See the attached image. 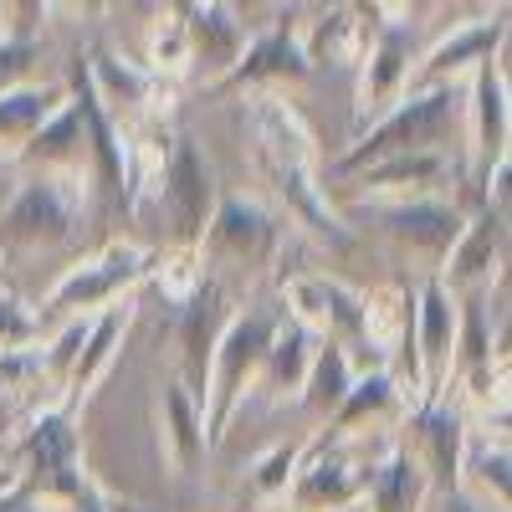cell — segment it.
I'll return each instance as SVG.
<instances>
[{
  "label": "cell",
  "instance_id": "484cf974",
  "mask_svg": "<svg viewBox=\"0 0 512 512\" xmlns=\"http://www.w3.org/2000/svg\"><path fill=\"white\" fill-rule=\"evenodd\" d=\"M369 487H374V512H410L425 492V466H420V456L400 451V456H390L384 472L369 477Z\"/></svg>",
  "mask_w": 512,
  "mask_h": 512
},
{
  "label": "cell",
  "instance_id": "836d02e7",
  "mask_svg": "<svg viewBox=\"0 0 512 512\" xmlns=\"http://www.w3.org/2000/svg\"><path fill=\"white\" fill-rule=\"evenodd\" d=\"M31 333H36V323L21 313V303H16V297H6V292H0V349L21 344V338H31Z\"/></svg>",
  "mask_w": 512,
  "mask_h": 512
},
{
  "label": "cell",
  "instance_id": "f1b7e54d",
  "mask_svg": "<svg viewBox=\"0 0 512 512\" xmlns=\"http://www.w3.org/2000/svg\"><path fill=\"white\" fill-rule=\"evenodd\" d=\"M390 405H395L390 379H384V374H369V379L349 384V395L333 405V410H338V431H349L359 415H379V410H390Z\"/></svg>",
  "mask_w": 512,
  "mask_h": 512
},
{
  "label": "cell",
  "instance_id": "e575fe53",
  "mask_svg": "<svg viewBox=\"0 0 512 512\" xmlns=\"http://www.w3.org/2000/svg\"><path fill=\"white\" fill-rule=\"evenodd\" d=\"M446 512H492V507H482V502H466V497H451V507ZM502 512V507H497Z\"/></svg>",
  "mask_w": 512,
  "mask_h": 512
},
{
  "label": "cell",
  "instance_id": "5b68a950",
  "mask_svg": "<svg viewBox=\"0 0 512 512\" xmlns=\"http://www.w3.org/2000/svg\"><path fill=\"white\" fill-rule=\"evenodd\" d=\"M159 195H164L169 226H175V241L200 246L210 216H216V180H210V164L200 159V149L190 139H175V149H169Z\"/></svg>",
  "mask_w": 512,
  "mask_h": 512
},
{
  "label": "cell",
  "instance_id": "4dcf8cb0",
  "mask_svg": "<svg viewBox=\"0 0 512 512\" xmlns=\"http://www.w3.org/2000/svg\"><path fill=\"white\" fill-rule=\"evenodd\" d=\"M47 6H52V0H0L6 36H11V41H36L41 21H47Z\"/></svg>",
  "mask_w": 512,
  "mask_h": 512
},
{
  "label": "cell",
  "instance_id": "4316f807",
  "mask_svg": "<svg viewBox=\"0 0 512 512\" xmlns=\"http://www.w3.org/2000/svg\"><path fill=\"white\" fill-rule=\"evenodd\" d=\"M349 384H354V364H349V354L338 349V344H328V349H313V364H308V379H303V400L313 405V410H333L338 400L349 395Z\"/></svg>",
  "mask_w": 512,
  "mask_h": 512
},
{
  "label": "cell",
  "instance_id": "5bb4252c",
  "mask_svg": "<svg viewBox=\"0 0 512 512\" xmlns=\"http://www.w3.org/2000/svg\"><path fill=\"white\" fill-rule=\"evenodd\" d=\"M477 164L482 175L507 159V82L492 62H477Z\"/></svg>",
  "mask_w": 512,
  "mask_h": 512
},
{
  "label": "cell",
  "instance_id": "d4e9b609",
  "mask_svg": "<svg viewBox=\"0 0 512 512\" xmlns=\"http://www.w3.org/2000/svg\"><path fill=\"white\" fill-rule=\"evenodd\" d=\"M185 36L200 47V57H205L210 67H231V62H236V52H241V26L216 6V0H205V6H195V11H190Z\"/></svg>",
  "mask_w": 512,
  "mask_h": 512
},
{
  "label": "cell",
  "instance_id": "603a6c76",
  "mask_svg": "<svg viewBox=\"0 0 512 512\" xmlns=\"http://www.w3.org/2000/svg\"><path fill=\"white\" fill-rule=\"evenodd\" d=\"M374 477V472H369ZM359 466H349V461H338V456H328V461H318V466H308L303 477H297V507H338V502H349L364 482H369Z\"/></svg>",
  "mask_w": 512,
  "mask_h": 512
},
{
  "label": "cell",
  "instance_id": "f546056e",
  "mask_svg": "<svg viewBox=\"0 0 512 512\" xmlns=\"http://www.w3.org/2000/svg\"><path fill=\"white\" fill-rule=\"evenodd\" d=\"M41 374H47V359L31 349H0V400H21L31 395Z\"/></svg>",
  "mask_w": 512,
  "mask_h": 512
},
{
  "label": "cell",
  "instance_id": "1f68e13d",
  "mask_svg": "<svg viewBox=\"0 0 512 512\" xmlns=\"http://www.w3.org/2000/svg\"><path fill=\"white\" fill-rule=\"evenodd\" d=\"M36 62V41H11V36H0V93L16 88V82L31 72Z\"/></svg>",
  "mask_w": 512,
  "mask_h": 512
},
{
  "label": "cell",
  "instance_id": "8fae6325",
  "mask_svg": "<svg viewBox=\"0 0 512 512\" xmlns=\"http://www.w3.org/2000/svg\"><path fill=\"white\" fill-rule=\"evenodd\" d=\"M144 272H149V256H144V251H134V246H108L98 262L77 267L72 277H62V282L52 287V303H47V308H57V313H67V308H93V303H103V297H113L118 287L139 282Z\"/></svg>",
  "mask_w": 512,
  "mask_h": 512
},
{
  "label": "cell",
  "instance_id": "8d00e7d4",
  "mask_svg": "<svg viewBox=\"0 0 512 512\" xmlns=\"http://www.w3.org/2000/svg\"><path fill=\"white\" fill-rule=\"evenodd\" d=\"M6 487H11V477H6V472H0V492H6Z\"/></svg>",
  "mask_w": 512,
  "mask_h": 512
},
{
  "label": "cell",
  "instance_id": "cb8c5ba5",
  "mask_svg": "<svg viewBox=\"0 0 512 512\" xmlns=\"http://www.w3.org/2000/svg\"><path fill=\"white\" fill-rule=\"evenodd\" d=\"M62 98V88H6L0 93V144H26Z\"/></svg>",
  "mask_w": 512,
  "mask_h": 512
},
{
  "label": "cell",
  "instance_id": "d6986e66",
  "mask_svg": "<svg viewBox=\"0 0 512 512\" xmlns=\"http://www.w3.org/2000/svg\"><path fill=\"white\" fill-rule=\"evenodd\" d=\"M308 364H313V338L303 323H287L272 333V344L262 354V369L256 374H267V390L272 395H287V390H303V379H308Z\"/></svg>",
  "mask_w": 512,
  "mask_h": 512
},
{
  "label": "cell",
  "instance_id": "52a82bcc",
  "mask_svg": "<svg viewBox=\"0 0 512 512\" xmlns=\"http://www.w3.org/2000/svg\"><path fill=\"white\" fill-rule=\"evenodd\" d=\"M410 364L425 384V395H441V384L451 379V354H456V292H446V282H431L415 297L410 313Z\"/></svg>",
  "mask_w": 512,
  "mask_h": 512
},
{
  "label": "cell",
  "instance_id": "9a60e30c",
  "mask_svg": "<svg viewBox=\"0 0 512 512\" xmlns=\"http://www.w3.org/2000/svg\"><path fill=\"white\" fill-rule=\"evenodd\" d=\"M292 303L303 308V318H318L333 338L349 333V338H364V303L338 287V282H292Z\"/></svg>",
  "mask_w": 512,
  "mask_h": 512
},
{
  "label": "cell",
  "instance_id": "6da1fadb",
  "mask_svg": "<svg viewBox=\"0 0 512 512\" xmlns=\"http://www.w3.org/2000/svg\"><path fill=\"white\" fill-rule=\"evenodd\" d=\"M256 123V154H262V169L277 180V190L287 195V205L303 216L318 236H328L333 246H349V231L333 221V210H323L318 185H313V149H308V128L297 123V113H287L282 103L262 98L251 113Z\"/></svg>",
  "mask_w": 512,
  "mask_h": 512
},
{
  "label": "cell",
  "instance_id": "ba28073f",
  "mask_svg": "<svg viewBox=\"0 0 512 512\" xmlns=\"http://www.w3.org/2000/svg\"><path fill=\"white\" fill-rule=\"evenodd\" d=\"M72 103L82 113V139H88V154H93V175H98V195L108 205H123L128 200V159H123V144H118V128L103 108V93L93 88V72L82 67L77 57V82H72Z\"/></svg>",
  "mask_w": 512,
  "mask_h": 512
},
{
  "label": "cell",
  "instance_id": "3957f363",
  "mask_svg": "<svg viewBox=\"0 0 512 512\" xmlns=\"http://www.w3.org/2000/svg\"><path fill=\"white\" fill-rule=\"evenodd\" d=\"M272 333H277V318L272 313H246L236 318L226 333H221V344H216V359H210V415H205V436L216 441L221 436V425L231 420V410L241 405V390L251 384V374L262 369V354L272 344Z\"/></svg>",
  "mask_w": 512,
  "mask_h": 512
},
{
  "label": "cell",
  "instance_id": "ffe728a7",
  "mask_svg": "<svg viewBox=\"0 0 512 512\" xmlns=\"http://www.w3.org/2000/svg\"><path fill=\"white\" fill-rule=\"evenodd\" d=\"M256 77H308V52L287 31H272L246 52V62L226 77V88H241V82H256Z\"/></svg>",
  "mask_w": 512,
  "mask_h": 512
},
{
  "label": "cell",
  "instance_id": "44dd1931",
  "mask_svg": "<svg viewBox=\"0 0 512 512\" xmlns=\"http://www.w3.org/2000/svg\"><path fill=\"white\" fill-rule=\"evenodd\" d=\"M446 159L441 149H405V154H384L374 159V169L364 175L369 190H395V185H410V190H431L441 175H446Z\"/></svg>",
  "mask_w": 512,
  "mask_h": 512
},
{
  "label": "cell",
  "instance_id": "ac0fdd59",
  "mask_svg": "<svg viewBox=\"0 0 512 512\" xmlns=\"http://www.w3.org/2000/svg\"><path fill=\"white\" fill-rule=\"evenodd\" d=\"M420 441H425V461H431V472H425V477H436L451 492L456 472H461V410L456 405H431L420 415Z\"/></svg>",
  "mask_w": 512,
  "mask_h": 512
},
{
  "label": "cell",
  "instance_id": "277c9868",
  "mask_svg": "<svg viewBox=\"0 0 512 512\" xmlns=\"http://www.w3.org/2000/svg\"><path fill=\"white\" fill-rule=\"evenodd\" d=\"M72 180H57V175H41L31 180L11 210L0 221V246L6 251H41V246H62L77 226V195L67 190Z\"/></svg>",
  "mask_w": 512,
  "mask_h": 512
},
{
  "label": "cell",
  "instance_id": "d6a6232c",
  "mask_svg": "<svg viewBox=\"0 0 512 512\" xmlns=\"http://www.w3.org/2000/svg\"><path fill=\"white\" fill-rule=\"evenodd\" d=\"M292 461H297V451H292V446H277L262 466H256L251 487L262 492V497H267V492H282V487H287V472H292Z\"/></svg>",
  "mask_w": 512,
  "mask_h": 512
},
{
  "label": "cell",
  "instance_id": "2e32d148",
  "mask_svg": "<svg viewBox=\"0 0 512 512\" xmlns=\"http://www.w3.org/2000/svg\"><path fill=\"white\" fill-rule=\"evenodd\" d=\"M405 72H410V31L405 26H384L379 47H374V62L364 72V88H359V113L384 108V98L400 93Z\"/></svg>",
  "mask_w": 512,
  "mask_h": 512
},
{
  "label": "cell",
  "instance_id": "7a4b0ae2",
  "mask_svg": "<svg viewBox=\"0 0 512 512\" xmlns=\"http://www.w3.org/2000/svg\"><path fill=\"white\" fill-rule=\"evenodd\" d=\"M451 128H456V93L431 88L420 98H405L390 118H379L359 139V149L338 159V169H359V164H374L384 154H405V149H441L451 139Z\"/></svg>",
  "mask_w": 512,
  "mask_h": 512
},
{
  "label": "cell",
  "instance_id": "7402d4cb",
  "mask_svg": "<svg viewBox=\"0 0 512 512\" xmlns=\"http://www.w3.org/2000/svg\"><path fill=\"white\" fill-rule=\"evenodd\" d=\"M195 395L185 390V384L175 379L164 390V400H159V410H164V441H169V456H175V466H195V456L205 451V431H200V415H195Z\"/></svg>",
  "mask_w": 512,
  "mask_h": 512
},
{
  "label": "cell",
  "instance_id": "30bf717a",
  "mask_svg": "<svg viewBox=\"0 0 512 512\" xmlns=\"http://www.w3.org/2000/svg\"><path fill=\"white\" fill-rule=\"evenodd\" d=\"M507 262V200H497V210L487 205L472 226H461L456 241L446 246V292H466L487 282L492 272H502Z\"/></svg>",
  "mask_w": 512,
  "mask_h": 512
},
{
  "label": "cell",
  "instance_id": "4fadbf2b",
  "mask_svg": "<svg viewBox=\"0 0 512 512\" xmlns=\"http://www.w3.org/2000/svg\"><path fill=\"white\" fill-rule=\"evenodd\" d=\"M384 231H390L395 241H405V246H415V251L446 256V246L461 231V216L441 200H405L395 210H384Z\"/></svg>",
  "mask_w": 512,
  "mask_h": 512
},
{
  "label": "cell",
  "instance_id": "83f0119b",
  "mask_svg": "<svg viewBox=\"0 0 512 512\" xmlns=\"http://www.w3.org/2000/svg\"><path fill=\"white\" fill-rule=\"evenodd\" d=\"M123 328H128V308H108L98 323H93V338H88V354L77 359V369H72V390L82 395L88 384L113 364V349H118V338H123Z\"/></svg>",
  "mask_w": 512,
  "mask_h": 512
},
{
  "label": "cell",
  "instance_id": "8992f818",
  "mask_svg": "<svg viewBox=\"0 0 512 512\" xmlns=\"http://www.w3.org/2000/svg\"><path fill=\"white\" fill-rule=\"evenodd\" d=\"M221 333H226V287H221L216 277H205V282H195L190 303H185L180 318H175L180 384H185L195 400H205V390H210V359H216Z\"/></svg>",
  "mask_w": 512,
  "mask_h": 512
},
{
  "label": "cell",
  "instance_id": "d590c367",
  "mask_svg": "<svg viewBox=\"0 0 512 512\" xmlns=\"http://www.w3.org/2000/svg\"><path fill=\"white\" fill-rule=\"evenodd\" d=\"M0 512H41V507L26 502V497H11V502H0Z\"/></svg>",
  "mask_w": 512,
  "mask_h": 512
},
{
  "label": "cell",
  "instance_id": "7c38bea8",
  "mask_svg": "<svg viewBox=\"0 0 512 512\" xmlns=\"http://www.w3.org/2000/svg\"><path fill=\"white\" fill-rule=\"evenodd\" d=\"M82 113L77 103H57L47 118H41V128L21 144V159L26 164H41V175H77L82 169Z\"/></svg>",
  "mask_w": 512,
  "mask_h": 512
},
{
  "label": "cell",
  "instance_id": "e0dca14e",
  "mask_svg": "<svg viewBox=\"0 0 512 512\" xmlns=\"http://www.w3.org/2000/svg\"><path fill=\"white\" fill-rule=\"evenodd\" d=\"M507 36V11H497L492 21H477V26H466L456 36H446L441 47L425 57V77H456L461 67H472V62H487L492 47Z\"/></svg>",
  "mask_w": 512,
  "mask_h": 512
},
{
  "label": "cell",
  "instance_id": "9c48e42d",
  "mask_svg": "<svg viewBox=\"0 0 512 512\" xmlns=\"http://www.w3.org/2000/svg\"><path fill=\"white\" fill-rule=\"evenodd\" d=\"M200 246L216 256V262H231L241 272H256L272 256L277 246V226L262 205H251V200H221V210L210 216Z\"/></svg>",
  "mask_w": 512,
  "mask_h": 512
}]
</instances>
